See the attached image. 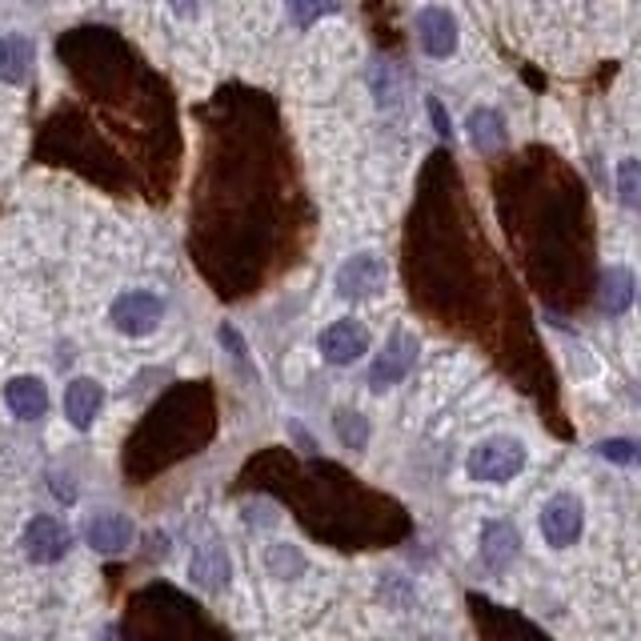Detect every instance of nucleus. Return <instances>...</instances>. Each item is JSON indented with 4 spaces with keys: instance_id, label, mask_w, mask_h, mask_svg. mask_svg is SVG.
<instances>
[{
    "instance_id": "1",
    "label": "nucleus",
    "mask_w": 641,
    "mask_h": 641,
    "mask_svg": "<svg viewBox=\"0 0 641 641\" xmlns=\"http://www.w3.org/2000/svg\"><path fill=\"white\" fill-rule=\"evenodd\" d=\"M530 453H525V442L521 437H509V433H494L469 449V477L481 481V485H506L525 469Z\"/></svg>"
},
{
    "instance_id": "2",
    "label": "nucleus",
    "mask_w": 641,
    "mask_h": 641,
    "mask_svg": "<svg viewBox=\"0 0 641 641\" xmlns=\"http://www.w3.org/2000/svg\"><path fill=\"white\" fill-rule=\"evenodd\" d=\"M160 317H165V301L157 293H148V289H129L109 309L112 329L124 337H148L160 325Z\"/></svg>"
},
{
    "instance_id": "3",
    "label": "nucleus",
    "mask_w": 641,
    "mask_h": 641,
    "mask_svg": "<svg viewBox=\"0 0 641 641\" xmlns=\"http://www.w3.org/2000/svg\"><path fill=\"white\" fill-rule=\"evenodd\" d=\"M418 337L406 334V329H397L389 341H385V349L377 353V361H373L370 370V389L373 394H385V389H394V385H401L413 373V365H418Z\"/></svg>"
},
{
    "instance_id": "4",
    "label": "nucleus",
    "mask_w": 641,
    "mask_h": 641,
    "mask_svg": "<svg viewBox=\"0 0 641 641\" xmlns=\"http://www.w3.org/2000/svg\"><path fill=\"white\" fill-rule=\"evenodd\" d=\"M418 45L425 57L433 61H445V57H453L457 52V16L442 4H425L418 13Z\"/></svg>"
},
{
    "instance_id": "5",
    "label": "nucleus",
    "mask_w": 641,
    "mask_h": 641,
    "mask_svg": "<svg viewBox=\"0 0 641 641\" xmlns=\"http://www.w3.org/2000/svg\"><path fill=\"white\" fill-rule=\"evenodd\" d=\"M317 346H320V358L329 361V365H353L361 353H370V329L353 317L334 320V325L317 337Z\"/></svg>"
},
{
    "instance_id": "6",
    "label": "nucleus",
    "mask_w": 641,
    "mask_h": 641,
    "mask_svg": "<svg viewBox=\"0 0 641 641\" xmlns=\"http://www.w3.org/2000/svg\"><path fill=\"white\" fill-rule=\"evenodd\" d=\"M385 261L377 253H353V257L337 269V293L341 297H377L385 289Z\"/></svg>"
},
{
    "instance_id": "7",
    "label": "nucleus",
    "mask_w": 641,
    "mask_h": 641,
    "mask_svg": "<svg viewBox=\"0 0 641 641\" xmlns=\"http://www.w3.org/2000/svg\"><path fill=\"white\" fill-rule=\"evenodd\" d=\"M581 525H585V518H581V501L569 494H557L545 501L542 509V537L554 549H566V545H573L581 537Z\"/></svg>"
},
{
    "instance_id": "8",
    "label": "nucleus",
    "mask_w": 641,
    "mask_h": 641,
    "mask_svg": "<svg viewBox=\"0 0 641 641\" xmlns=\"http://www.w3.org/2000/svg\"><path fill=\"white\" fill-rule=\"evenodd\" d=\"M69 545H73V533L64 530L61 521L49 518V513H40L25 525V554L37 561V566H52V561H61L69 554Z\"/></svg>"
},
{
    "instance_id": "9",
    "label": "nucleus",
    "mask_w": 641,
    "mask_h": 641,
    "mask_svg": "<svg viewBox=\"0 0 641 641\" xmlns=\"http://www.w3.org/2000/svg\"><path fill=\"white\" fill-rule=\"evenodd\" d=\"M465 136L481 157H494V153H501L509 141L506 117H501L497 109H489V105H481V109H473L465 117Z\"/></svg>"
},
{
    "instance_id": "10",
    "label": "nucleus",
    "mask_w": 641,
    "mask_h": 641,
    "mask_svg": "<svg viewBox=\"0 0 641 641\" xmlns=\"http://www.w3.org/2000/svg\"><path fill=\"white\" fill-rule=\"evenodd\" d=\"M518 549L521 537L509 521H485V530H481V561H485L489 573H501V569L513 566Z\"/></svg>"
},
{
    "instance_id": "11",
    "label": "nucleus",
    "mask_w": 641,
    "mask_h": 641,
    "mask_svg": "<svg viewBox=\"0 0 641 641\" xmlns=\"http://www.w3.org/2000/svg\"><path fill=\"white\" fill-rule=\"evenodd\" d=\"M85 537L97 554H121V549L133 545V521L117 513V509H100L97 518L88 521Z\"/></svg>"
},
{
    "instance_id": "12",
    "label": "nucleus",
    "mask_w": 641,
    "mask_h": 641,
    "mask_svg": "<svg viewBox=\"0 0 641 641\" xmlns=\"http://www.w3.org/2000/svg\"><path fill=\"white\" fill-rule=\"evenodd\" d=\"M229 573H233V566H229L225 545H217V542L197 545V554L189 561V578L197 581L201 590H209V593L225 590V585H229Z\"/></svg>"
},
{
    "instance_id": "13",
    "label": "nucleus",
    "mask_w": 641,
    "mask_h": 641,
    "mask_svg": "<svg viewBox=\"0 0 641 641\" xmlns=\"http://www.w3.org/2000/svg\"><path fill=\"white\" fill-rule=\"evenodd\" d=\"M100 406H105V389H100L93 377H76L69 389H64V418L73 421V430H88L97 421Z\"/></svg>"
},
{
    "instance_id": "14",
    "label": "nucleus",
    "mask_w": 641,
    "mask_h": 641,
    "mask_svg": "<svg viewBox=\"0 0 641 641\" xmlns=\"http://www.w3.org/2000/svg\"><path fill=\"white\" fill-rule=\"evenodd\" d=\"M4 406L13 409V418L37 421L49 409V389H45L40 377H13V382L4 385Z\"/></svg>"
},
{
    "instance_id": "15",
    "label": "nucleus",
    "mask_w": 641,
    "mask_h": 641,
    "mask_svg": "<svg viewBox=\"0 0 641 641\" xmlns=\"http://www.w3.org/2000/svg\"><path fill=\"white\" fill-rule=\"evenodd\" d=\"M33 69V40L25 33H4L0 37V81L4 85H25Z\"/></svg>"
},
{
    "instance_id": "16",
    "label": "nucleus",
    "mask_w": 641,
    "mask_h": 641,
    "mask_svg": "<svg viewBox=\"0 0 641 641\" xmlns=\"http://www.w3.org/2000/svg\"><path fill=\"white\" fill-rule=\"evenodd\" d=\"M629 301H633V273L626 265H617V269H605L602 273V285H597V305L602 313H626Z\"/></svg>"
},
{
    "instance_id": "17",
    "label": "nucleus",
    "mask_w": 641,
    "mask_h": 641,
    "mask_svg": "<svg viewBox=\"0 0 641 641\" xmlns=\"http://www.w3.org/2000/svg\"><path fill=\"white\" fill-rule=\"evenodd\" d=\"M614 181H617V201H621L626 209L641 213V160H633V157L617 160Z\"/></svg>"
},
{
    "instance_id": "18",
    "label": "nucleus",
    "mask_w": 641,
    "mask_h": 641,
    "mask_svg": "<svg viewBox=\"0 0 641 641\" xmlns=\"http://www.w3.org/2000/svg\"><path fill=\"white\" fill-rule=\"evenodd\" d=\"M334 425H337V437L349 445V449H365L370 445V421L361 418V413H353V409H341L334 418Z\"/></svg>"
},
{
    "instance_id": "19",
    "label": "nucleus",
    "mask_w": 641,
    "mask_h": 641,
    "mask_svg": "<svg viewBox=\"0 0 641 641\" xmlns=\"http://www.w3.org/2000/svg\"><path fill=\"white\" fill-rule=\"evenodd\" d=\"M265 566H269L273 578H297V573L305 569V557L297 554L293 545H269V554H265Z\"/></svg>"
},
{
    "instance_id": "20",
    "label": "nucleus",
    "mask_w": 641,
    "mask_h": 641,
    "mask_svg": "<svg viewBox=\"0 0 641 641\" xmlns=\"http://www.w3.org/2000/svg\"><path fill=\"white\" fill-rule=\"evenodd\" d=\"M597 457H605V461H617V465H629V461H638V442H629V437L602 442V445H597Z\"/></svg>"
},
{
    "instance_id": "21",
    "label": "nucleus",
    "mask_w": 641,
    "mask_h": 641,
    "mask_svg": "<svg viewBox=\"0 0 641 641\" xmlns=\"http://www.w3.org/2000/svg\"><path fill=\"white\" fill-rule=\"evenodd\" d=\"M329 13H337V4H289V16H293L297 25H309V21L329 16Z\"/></svg>"
},
{
    "instance_id": "22",
    "label": "nucleus",
    "mask_w": 641,
    "mask_h": 641,
    "mask_svg": "<svg viewBox=\"0 0 641 641\" xmlns=\"http://www.w3.org/2000/svg\"><path fill=\"white\" fill-rule=\"evenodd\" d=\"M221 346L229 349L237 361H245V341H241V334H237L233 325H221Z\"/></svg>"
},
{
    "instance_id": "23",
    "label": "nucleus",
    "mask_w": 641,
    "mask_h": 641,
    "mask_svg": "<svg viewBox=\"0 0 641 641\" xmlns=\"http://www.w3.org/2000/svg\"><path fill=\"white\" fill-rule=\"evenodd\" d=\"M52 494H57V501H64V506H73L76 501V489H73V481L61 477V473H52Z\"/></svg>"
},
{
    "instance_id": "24",
    "label": "nucleus",
    "mask_w": 641,
    "mask_h": 641,
    "mask_svg": "<svg viewBox=\"0 0 641 641\" xmlns=\"http://www.w3.org/2000/svg\"><path fill=\"white\" fill-rule=\"evenodd\" d=\"M425 105H430V112H433V124H437V133H442V136H449V133H453V129H449V117H445V109H442V105H437V100H425Z\"/></svg>"
},
{
    "instance_id": "25",
    "label": "nucleus",
    "mask_w": 641,
    "mask_h": 641,
    "mask_svg": "<svg viewBox=\"0 0 641 641\" xmlns=\"http://www.w3.org/2000/svg\"><path fill=\"white\" fill-rule=\"evenodd\" d=\"M638 465H641V445H638Z\"/></svg>"
}]
</instances>
